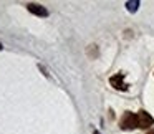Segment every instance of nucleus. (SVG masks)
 Wrapping results in <instances>:
<instances>
[{
    "mask_svg": "<svg viewBox=\"0 0 154 134\" xmlns=\"http://www.w3.org/2000/svg\"><path fill=\"white\" fill-rule=\"evenodd\" d=\"M139 124H141V129H146V127H151L154 123L152 116H151L149 113H146V111H139Z\"/></svg>",
    "mask_w": 154,
    "mask_h": 134,
    "instance_id": "20e7f679",
    "label": "nucleus"
},
{
    "mask_svg": "<svg viewBox=\"0 0 154 134\" xmlns=\"http://www.w3.org/2000/svg\"><path fill=\"white\" fill-rule=\"evenodd\" d=\"M126 7L131 14H134V12L137 10V7H139V2H137V0H134V2H126Z\"/></svg>",
    "mask_w": 154,
    "mask_h": 134,
    "instance_id": "39448f33",
    "label": "nucleus"
},
{
    "mask_svg": "<svg viewBox=\"0 0 154 134\" xmlns=\"http://www.w3.org/2000/svg\"><path fill=\"white\" fill-rule=\"evenodd\" d=\"M2 48H4V45H2V43H0V50H2Z\"/></svg>",
    "mask_w": 154,
    "mask_h": 134,
    "instance_id": "6e6552de",
    "label": "nucleus"
},
{
    "mask_svg": "<svg viewBox=\"0 0 154 134\" xmlns=\"http://www.w3.org/2000/svg\"><path fill=\"white\" fill-rule=\"evenodd\" d=\"M93 134H101V132H100V131H96V129H94V131H93Z\"/></svg>",
    "mask_w": 154,
    "mask_h": 134,
    "instance_id": "0eeeda50",
    "label": "nucleus"
},
{
    "mask_svg": "<svg viewBox=\"0 0 154 134\" xmlns=\"http://www.w3.org/2000/svg\"><path fill=\"white\" fill-rule=\"evenodd\" d=\"M119 127L121 129H136V127H139V116H137V113L126 111L119 119Z\"/></svg>",
    "mask_w": 154,
    "mask_h": 134,
    "instance_id": "f257e3e1",
    "label": "nucleus"
},
{
    "mask_svg": "<svg viewBox=\"0 0 154 134\" xmlns=\"http://www.w3.org/2000/svg\"><path fill=\"white\" fill-rule=\"evenodd\" d=\"M146 134H154V129H149V131H147Z\"/></svg>",
    "mask_w": 154,
    "mask_h": 134,
    "instance_id": "423d86ee",
    "label": "nucleus"
},
{
    "mask_svg": "<svg viewBox=\"0 0 154 134\" xmlns=\"http://www.w3.org/2000/svg\"><path fill=\"white\" fill-rule=\"evenodd\" d=\"M27 8H28V12H30V14L37 15V17H42V18H45V17H48V15H50V12L47 10V7L38 5V4H27Z\"/></svg>",
    "mask_w": 154,
    "mask_h": 134,
    "instance_id": "7ed1b4c3",
    "label": "nucleus"
},
{
    "mask_svg": "<svg viewBox=\"0 0 154 134\" xmlns=\"http://www.w3.org/2000/svg\"><path fill=\"white\" fill-rule=\"evenodd\" d=\"M109 84L114 88V90H121V91H126L128 90V83L124 81V75L123 73H118L114 76L109 78Z\"/></svg>",
    "mask_w": 154,
    "mask_h": 134,
    "instance_id": "f03ea898",
    "label": "nucleus"
}]
</instances>
